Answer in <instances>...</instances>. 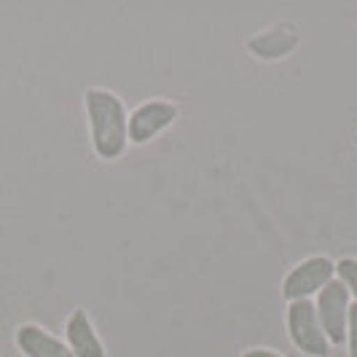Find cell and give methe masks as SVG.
<instances>
[{
	"mask_svg": "<svg viewBox=\"0 0 357 357\" xmlns=\"http://www.w3.org/2000/svg\"><path fill=\"white\" fill-rule=\"evenodd\" d=\"M84 107L89 119V137L91 151L97 159L116 161L124 156L129 145V110L124 100L110 89H86Z\"/></svg>",
	"mask_w": 357,
	"mask_h": 357,
	"instance_id": "obj_1",
	"label": "cell"
},
{
	"mask_svg": "<svg viewBox=\"0 0 357 357\" xmlns=\"http://www.w3.org/2000/svg\"><path fill=\"white\" fill-rule=\"evenodd\" d=\"M336 280V261L328 255H309L301 264L290 268L282 280V298L293 301H312L322 287Z\"/></svg>",
	"mask_w": 357,
	"mask_h": 357,
	"instance_id": "obj_2",
	"label": "cell"
},
{
	"mask_svg": "<svg viewBox=\"0 0 357 357\" xmlns=\"http://www.w3.org/2000/svg\"><path fill=\"white\" fill-rule=\"evenodd\" d=\"M287 339L290 344L306 357H328L331 355V341L322 331L314 301H293L287 304Z\"/></svg>",
	"mask_w": 357,
	"mask_h": 357,
	"instance_id": "obj_3",
	"label": "cell"
},
{
	"mask_svg": "<svg viewBox=\"0 0 357 357\" xmlns=\"http://www.w3.org/2000/svg\"><path fill=\"white\" fill-rule=\"evenodd\" d=\"M349 306H352V296L347 293V287L341 285L339 280H333L314 296V312H317V320H320L331 347H341L347 341Z\"/></svg>",
	"mask_w": 357,
	"mask_h": 357,
	"instance_id": "obj_4",
	"label": "cell"
},
{
	"mask_svg": "<svg viewBox=\"0 0 357 357\" xmlns=\"http://www.w3.org/2000/svg\"><path fill=\"white\" fill-rule=\"evenodd\" d=\"M178 105L172 100H148L129 113V143L145 145L178 121Z\"/></svg>",
	"mask_w": 357,
	"mask_h": 357,
	"instance_id": "obj_5",
	"label": "cell"
},
{
	"mask_svg": "<svg viewBox=\"0 0 357 357\" xmlns=\"http://www.w3.org/2000/svg\"><path fill=\"white\" fill-rule=\"evenodd\" d=\"M65 344L70 347L73 357H107L105 344L100 339L94 322L86 309H73L65 320Z\"/></svg>",
	"mask_w": 357,
	"mask_h": 357,
	"instance_id": "obj_6",
	"label": "cell"
},
{
	"mask_svg": "<svg viewBox=\"0 0 357 357\" xmlns=\"http://www.w3.org/2000/svg\"><path fill=\"white\" fill-rule=\"evenodd\" d=\"M14 344L24 357H73L65 339L54 336L36 322H22L14 333Z\"/></svg>",
	"mask_w": 357,
	"mask_h": 357,
	"instance_id": "obj_7",
	"label": "cell"
},
{
	"mask_svg": "<svg viewBox=\"0 0 357 357\" xmlns=\"http://www.w3.org/2000/svg\"><path fill=\"white\" fill-rule=\"evenodd\" d=\"M293 46H296V38L287 36V33H282V30L264 33V36H258L250 43L252 54H258V56H268V49H274V52H271V56H285V54L293 52Z\"/></svg>",
	"mask_w": 357,
	"mask_h": 357,
	"instance_id": "obj_8",
	"label": "cell"
},
{
	"mask_svg": "<svg viewBox=\"0 0 357 357\" xmlns=\"http://www.w3.org/2000/svg\"><path fill=\"white\" fill-rule=\"evenodd\" d=\"M336 277L347 287V293L357 301V258H339L336 261Z\"/></svg>",
	"mask_w": 357,
	"mask_h": 357,
	"instance_id": "obj_9",
	"label": "cell"
},
{
	"mask_svg": "<svg viewBox=\"0 0 357 357\" xmlns=\"http://www.w3.org/2000/svg\"><path fill=\"white\" fill-rule=\"evenodd\" d=\"M347 349L349 357H357V301H352L349 306V320H347Z\"/></svg>",
	"mask_w": 357,
	"mask_h": 357,
	"instance_id": "obj_10",
	"label": "cell"
},
{
	"mask_svg": "<svg viewBox=\"0 0 357 357\" xmlns=\"http://www.w3.org/2000/svg\"><path fill=\"white\" fill-rule=\"evenodd\" d=\"M242 357H285V355H280L274 349H266V347H252L248 352H242Z\"/></svg>",
	"mask_w": 357,
	"mask_h": 357,
	"instance_id": "obj_11",
	"label": "cell"
}]
</instances>
